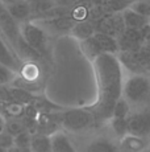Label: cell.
Wrapping results in <instances>:
<instances>
[{
	"mask_svg": "<svg viewBox=\"0 0 150 152\" xmlns=\"http://www.w3.org/2000/svg\"><path fill=\"white\" fill-rule=\"evenodd\" d=\"M16 75H17L16 72L11 70L9 68H7L5 65H3L0 62V85H11Z\"/></svg>",
	"mask_w": 150,
	"mask_h": 152,
	"instance_id": "cell-27",
	"label": "cell"
},
{
	"mask_svg": "<svg viewBox=\"0 0 150 152\" xmlns=\"http://www.w3.org/2000/svg\"><path fill=\"white\" fill-rule=\"evenodd\" d=\"M30 140L32 134L28 132L27 130L21 131L15 136V148L20 151H30Z\"/></svg>",
	"mask_w": 150,
	"mask_h": 152,
	"instance_id": "cell-25",
	"label": "cell"
},
{
	"mask_svg": "<svg viewBox=\"0 0 150 152\" xmlns=\"http://www.w3.org/2000/svg\"><path fill=\"white\" fill-rule=\"evenodd\" d=\"M131 8L134 10L137 13L150 19V1H148V0H137L131 5Z\"/></svg>",
	"mask_w": 150,
	"mask_h": 152,
	"instance_id": "cell-29",
	"label": "cell"
},
{
	"mask_svg": "<svg viewBox=\"0 0 150 152\" xmlns=\"http://www.w3.org/2000/svg\"><path fill=\"white\" fill-rule=\"evenodd\" d=\"M80 50H82V53L84 54V57L87 58L88 61H91V62L97 57V56L104 53V52L102 50V48H100L99 42L96 41V39H95L94 36L80 41Z\"/></svg>",
	"mask_w": 150,
	"mask_h": 152,
	"instance_id": "cell-17",
	"label": "cell"
},
{
	"mask_svg": "<svg viewBox=\"0 0 150 152\" xmlns=\"http://www.w3.org/2000/svg\"><path fill=\"white\" fill-rule=\"evenodd\" d=\"M36 23L41 25L48 33L63 34V33H70L71 28L75 25L76 20H74L70 15H62V16L38 20Z\"/></svg>",
	"mask_w": 150,
	"mask_h": 152,
	"instance_id": "cell-8",
	"label": "cell"
},
{
	"mask_svg": "<svg viewBox=\"0 0 150 152\" xmlns=\"http://www.w3.org/2000/svg\"><path fill=\"white\" fill-rule=\"evenodd\" d=\"M8 11H9L11 16L16 20L17 23H24L28 21L30 19L32 10H30V4L28 0H21V1L13 3V4L7 5Z\"/></svg>",
	"mask_w": 150,
	"mask_h": 152,
	"instance_id": "cell-12",
	"label": "cell"
},
{
	"mask_svg": "<svg viewBox=\"0 0 150 152\" xmlns=\"http://www.w3.org/2000/svg\"><path fill=\"white\" fill-rule=\"evenodd\" d=\"M148 1H150V0H148Z\"/></svg>",
	"mask_w": 150,
	"mask_h": 152,
	"instance_id": "cell-37",
	"label": "cell"
},
{
	"mask_svg": "<svg viewBox=\"0 0 150 152\" xmlns=\"http://www.w3.org/2000/svg\"><path fill=\"white\" fill-rule=\"evenodd\" d=\"M9 91H11V95H12V99L21 104H29V103H33L34 99L37 98L38 94H33V93L28 91L25 89H21V87H16V86H9Z\"/></svg>",
	"mask_w": 150,
	"mask_h": 152,
	"instance_id": "cell-20",
	"label": "cell"
},
{
	"mask_svg": "<svg viewBox=\"0 0 150 152\" xmlns=\"http://www.w3.org/2000/svg\"><path fill=\"white\" fill-rule=\"evenodd\" d=\"M0 31L3 32L7 41L13 48V50L16 52L20 41L22 40V34H21V31H20V24L11 16L7 5L3 4L1 1H0Z\"/></svg>",
	"mask_w": 150,
	"mask_h": 152,
	"instance_id": "cell-5",
	"label": "cell"
},
{
	"mask_svg": "<svg viewBox=\"0 0 150 152\" xmlns=\"http://www.w3.org/2000/svg\"><path fill=\"white\" fill-rule=\"evenodd\" d=\"M0 62L16 73H19L20 66L22 64L13 48L3 37H0Z\"/></svg>",
	"mask_w": 150,
	"mask_h": 152,
	"instance_id": "cell-10",
	"label": "cell"
},
{
	"mask_svg": "<svg viewBox=\"0 0 150 152\" xmlns=\"http://www.w3.org/2000/svg\"><path fill=\"white\" fill-rule=\"evenodd\" d=\"M123 19L124 23H125V28H132V29H138L140 31L141 28H144L146 24H149V19L142 15L137 13L134 10H132L131 7L125 8L123 11Z\"/></svg>",
	"mask_w": 150,
	"mask_h": 152,
	"instance_id": "cell-13",
	"label": "cell"
},
{
	"mask_svg": "<svg viewBox=\"0 0 150 152\" xmlns=\"http://www.w3.org/2000/svg\"><path fill=\"white\" fill-rule=\"evenodd\" d=\"M97 82V99L87 109L94 114L95 122L104 123L112 118L116 102L123 97V66L117 54L102 53L92 61Z\"/></svg>",
	"mask_w": 150,
	"mask_h": 152,
	"instance_id": "cell-1",
	"label": "cell"
},
{
	"mask_svg": "<svg viewBox=\"0 0 150 152\" xmlns=\"http://www.w3.org/2000/svg\"><path fill=\"white\" fill-rule=\"evenodd\" d=\"M149 21H150V19H149Z\"/></svg>",
	"mask_w": 150,
	"mask_h": 152,
	"instance_id": "cell-38",
	"label": "cell"
},
{
	"mask_svg": "<svg viewBox=\"0 0 150 152\" xmlns=\"http://www.w3.org/2000/svg\"><path fill=\"white\" fill-rule=\"evenodd\" d=\"M0 151H1V148H0Z\"/></svg>",
	"mask_w": 150,
	"mask_h": 152,
	"instance_id": "cell-36",
	"label": "cell"
},
{
	"mask_svg": "<svg viewBox=\"0 0 150 152\" xmlns=\"http://www.w3.org/2000/svg\"><path fill=\"white\" fill-rule=\"evenodd\" d=\"M95 32H96V27H95V24L91 20H82V21L75 23V25L70 31V34L74 39L82 41V40L94 36Z\"/></svg>",
	"mask_w": 150,
	"mask_h": 152,
	"instance_id": "cell-14",
	"label": "cell"
},
{
	"mask_svg": "<svg viewBox=\"0 0 150 152\" xmlns=\"http://www.w3.org/2000/svg\"><path fill=\"white\" fill-rule=\"evenodd\" d=\"M129 114H131V104L125 98L121 97L113 107L112 118H126Z\"/></svg>",
	"mask_w": 150,
	"mask_h": 152,
	"instance_id": "cell-24",
	"label": "cell"
},
{
	"mask_svg": "<svg viewBox=\"0 0 150 152\" xmlns=\"http://www.w3.org/2000/svg\"><path fill=\"white\" fill-rule=\"evenodd\" d=\"M123 98L131 106H141L150 102V78L148 74H132L123 85Z\"/></svg>",
	"mask_w": 150,
	"mask_h": 152,
	"instance_id": "cell-2",
	"label": "cell"
},
{
	"mask_svg": "<svg viewBox=\"0 0 150 152\" xmlns=\"http://www.w3.org/2000/svg\"><path fill=\"white\" fill-rule=\"evenodd\" d=\"M61 127L73 132L87 130L95 123V116L90 110L86 109H63L57 111Z\"/></svg>",
	"mask_w": 150,
	"mask_h": 152,
	"instance_id": "cell-3",
	"label": "cell"
},
{
	"mask_svg": "<svg viewBox=\"0 0 150 152\" xmlns=\"http://www.w3.org/2000/svg\"><path fill=\"white\" fill-rule=\"evenodd\" d=\"M7 132H9L11 135L15 138L17 134H20L21 131H24V126H22L20 118H8L5 121V128Z\"/></svg>",
	"mask_w": 150,
	"mask_h": 152,
	"instance_id": "cell-26",
	"label": "cell"
},
{
	"mask_svg": "<svg viewBox=\"0 0 150 152\" xmlns=\"http://www.w3.org/2000/svg\"><path fill=\"white\" fill-rule=\"evenodd\" d=\"M94 37L96 39V41L99 42L100 48L104 53H113L117 54L119 53V42H117L116 37H112L109 34H105L103 32H95Z\"/></svg>",
	"mask_w": 150,
	"mask_h": 152,
	"instance_id": "cell-18",
	"label": "cell"
},
{
	"mask_svg": "<svg viewBox=\"0 0 150 152\" xmlns=\"http://www.w3.org/2000/svg\"><path fill=\"white\" fill-rule=\"evenodd\" d=\"M87 150L92 152H115L117 147L107 139H96L88 145Z\"/></svg>",
	"mask_w": 150,
	"mask_h": 152,
	"instance_id": "cell-22",
	"label": "cell"
},
{
	"mask_svg": "<svg viewBox=\"0 0 150 152\" xmlns=\"http://www.w3.org/2000/svg\"><path fill=\"white\" fill-rule=\"evenodd\" d=\"M120 50L126 52H134L140 46H142V39H141V32L138 29L125 28L124 32L117 37ZM119 50V52H120Z\"/></svg>",
	"mask_w": 150,
	"mask_h": 152,
	"instance_id": "cell-9",
	"label": "cell"
},
{
	"mask_svg": "<svg viewBox=\"0 0 150 152\" xmlns=\"http://www.w3.org/2000/svg\"><path fill=\"white\" fill-rule=\"evenodd\" d=\"M20 31L24 37V40L27 41L33 49H36L42 57L49 58V33L45 31L40 24H37L36 21H24L20 23Z\"/></svg>",
	"mask_w": 150,
	"mask_h": 152,
	"instance_id": "cell-4",
	"label": "cell"
},
{
	"mask_svg": "<svg viewBox=\"0 0 150 152\" xmlns=\"http://www.w3.org/2000/svg\"><path fill=\"white\" fill-rule=\"evenodd\" d=\"M50 140H51V151L53 152H74L75 151L69 136L65 132H62L61 130L51 134Z\"/></svg>",
	"mask_w": 150,
	"mask_h": 152,
	"instance_id": "cell-15",
	"label": "cell"
},
{
	"mask_svg": "<svg viewBox=\"0 0 150 152\" xmlns=\"http://www.w3.org/2000/svg\"><path fill=\"white\" fill-rule=\"evenodd\" d=\"M141 39H142V45H150V23L146 24L144 28L140 29Z\"/></svg>",
	"mask_w": 150,
	"mask_h": 152,
	"instance_id": "cell-30",
	"label": "cell"
},
{
	"mask_svg": "<svg viewBox=\"0 0 150 152\" xmlns=\"http://www.w3.org/2000/svg\"><path fill=\"white\" fill-rule=\"evenodd\" d=\"M117 57L120 60V64L123 68H125L128 72L132 74H148L145 69L142 68L140 62H138L137 57L134 56L133 52H126V50H120L117 53Z\"/></svg>",
	"mask_w": 150,
	"mask_h": 152,
	"instance_id": "cell-11",
	"label": "cell"
},
{
	"mask_svg": "<svg viewBox=\"0 0 150 152\" xmlns=\"http://www.w3.org/2000/svg\"><path fill=\"white\" fill-rule=\"evenodd\" d=\"M111 127L117 138H124L129 134L128 121L126 118H111Z\"/></svg>",
	"mask_w": 150,
	"mask_h": 152,
	"instance_id": "cell-23",
	"label": "cell"
},
{
	"mask_svg": "<svg viewBox=\"0 0 150 152\" xmlns=\"http://www.w3.org/2000/svg\"><path fill=\"white\" fill-rule=\"evenodd\" d=\"M33 104L36 106V109L38 110V113H54V111H61L65 109V107L53 103V102L49 101L48 98L42 97V95H40V94L34 99Z\"/></svg>",
	"mask_w": 150,
	"mask_h": 152,
	"instance_id": "cell-21",
	"label": "cell"
},
{
	"mask_svg": "<svg viewBox=\"0 0 150 152\" xmlns=\"http://www.w3.org/2000/svg\"><path fill=\"white\" fill-rule=\"evenodd\" d=\"M3 4L5 5H9V4H13V3H17V1H21V0H0Z\"/></svg>",
	"mask_w": 150,
	"mask_h": 152,
	"instance_id": "cell-34",
	"label": "cell"
},
{
	"mask_svg": "<svg viewBox=\"0 0 150 152\" xmlns=\"http://www.w3.org/2000/svg\"><path fill=\"white\" fill-rule=\"evenodd\" d=\"M30 4V7L33 5H38V4H45V3H50V1H54V0H28Z\"/></svg>",
	"mask_w": 150,
	"mask_h": 152,
	"instance_id": "cell-31",
	"label": "cell"
},
{
	"mask_svg": "<svg viewBox=\"0 0 150 152\" xmlns=\"http://www.w3.org/2000/svg\"><path fill=\"white\" fill-rule=\"evenodd\" d=\"M0 148L1 151H9L15 148V138L5 130L0 132Z\"/></svg>",
	"mask_w": 150,
	"mask_h": 152,
	"instance_id": "cell-28",
	"label": "cell"
},
{
	"mask_svg": "<svg viewBox=\"0 0 150 152\" xmlns=\"http://www.w3.org/2000/svg\"><path fill=\"white\" fill-rule=\"evenodd\" d=\"M96 32H103L112 37H119L125 29V23L123 19V13H105L103 17L94 23Z\"/></svg>",
	"mask_w": 150,
	"mask_h": 152,
	"instance_id": "cell-6",
	"label": "cell"
},
{
	"mask_svg": "<svg viewBox=\"0 0 150 152\" xmlns=\"http://www.w3.org/2000/svg\"><path fill=\"white\" fill-rule=\"evenodd\" d=\"M5 121H7V119H5L4 116L0 114V132H3V131H4V128H5Z\"/></svg>",
	"mask_w": 150,
	"mask_h": 152,
	"instance_id": "cell-33",
	"label": "cell"
},
{
	"mask_svg": "<svg viewBox=\"0 0 150 152\" xmlns=\"http://www.w3.org/2000/svg\"><path fill=\"white\" fill-rule=\"evenodd\" d=\"M121 1H123L125 5H128V7H131V5L133 4V3L137 1V0H121Z\"/></svg>",
	"mask_w": 150,
	"mask_h": 152,
	"instance_id": "cell-35",
	"label": "cell"
},
{
	"mask_svg": "<svg viewBox=\"0 0 150 152\" xmlns=\"http://www.w3.org/2000/svg\"><path fill=\"white\" fill-rule=\"evenodd\" d=\"M91 1H92V4H94L95 7H100V8L104 10V5H105L107 0H91Z\"/></svg>",
	"mask_w": 150,
	"mask_h": 152,
	"instance_id": "cell-32",
	"label": "cell"
},
{
	"mask_svg": "<svg viewBox=\"0 0 150 152\" xmlns=\"http://www.w3.org/2000/svg\"><path fill=\"white\" fill-rule=\"evenodd\" d=\"M126 121L129 134L146 139L150 138V111L131 113L126 116Z\"/></svg>",
	"mask_w": 150,
	"mask_h": 152,
	"instance_id": "cell-7",
	"label": "cell"
},
{
	"mask_svg": "<svg viewBox=\"0 0 150 152\" xmlns=\"http://www.w3.org/2000/svg\"><path fill=\"white\" fill-rule=\"evenodd\" d=\"M148 147V139L141 138V136L133 135V134H128L124 138H121V145L120 148L124 151H142Z\"/></svg>",
	"mask_w": 150,
	"mask_h": 152,
	"instance_id": "cell-16",
	"label": "cell"
},
{
	"mask_svg": "<svg viewBox=\"0 0 150 152\" xmlns=\"http://www.w3.org/2000/svg\"><path fill=\"white\" fill-rule=\"evenodd\" d=\"M30 151L34 152H50L51 151V140L49 135L45 134H32L30 140Z\"/></svg>",
	"mask_w": 150,
	"mask_h": 152,
	"instance_id": "cell-19",
	"label": "cell"
}]
</instances>
